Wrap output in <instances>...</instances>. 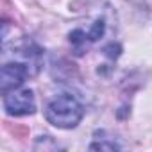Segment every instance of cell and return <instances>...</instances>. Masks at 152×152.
<instances>
[{"label":"cell","instance_id":"6da1fadb","mask_svg":"<svg viewBox=\"0 0 152 152\" xmlns=\"http://www.w3.org/2000/svg\"><path fill=\"white\" fill-rule=\"evenodd\" d=\"M84 116L83 104L75 99L73 95H59L52 99L45 109V118L48 124L59 129H73L77 127L79 122Z\"/></svg>","mask_w":152,"mask_h":152},{"label":"cell","instance_id":"7a4b0ae2","mask_svg":"<svg viewBox=\"0 0 152 152\" xmlns=\"http://www.w3.org/2000/svg\"><path fill=\"white\" fill-rule=\"evenodd\" d=\"M34 73L38 72L27 61H13L2 64V70H0V91H2V95L18 90L29 75Z\"/></svg>","mask_w":152,"mask_h":152},{"label":"cell","instance_id":"3957f363","mask_svg":"<svg viewBox=\"0 0 152 152\" xmlns=\"http://www.w3.org/2000/svg\"><path fill=\"white\" fill-rule=\"evenodd\" d=\"M4 109L11 116H23V115H32L36 111V99L31 90H22V91H9L4 95Z\"/></svg>","mask_w":152,"mask_h":152}]
</instances>
